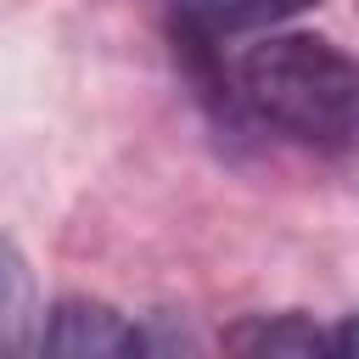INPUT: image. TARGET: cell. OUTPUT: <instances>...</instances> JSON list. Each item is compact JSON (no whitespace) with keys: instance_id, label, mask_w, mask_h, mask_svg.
I'll list each match as a JSON object with an SVG mask.
<instances>
[{"instance_id":"1","label":"cell","mask_w":359,"mask_h":359,"mask_svg":"<svg viewBox=\"0 0 359 359\" xmlns=\"http://www.w3.org/2000/svg\"><path fill=\"white\" fill-rule=\"evenodd\" d=\"M236 84L247 107L320 151L359 146V56L320 34H264L241 50Z\"/></svg>"},{"instance_id":"6","label":"cell","mask_w":359,"mask_h":359,"mask_svg":"<svg viewBox=\"0 0 359 359\" xmlns=\"http://www.w3.org/2000/svg\"><path fill=\"white\" fill-rule=\"evenodd\" d=\"M331 353H342V359H359V314H348V320L331 331Z\"/></svg>"},{"instance_id":"5","label":"cell","mask_w":359,"mask_h":359,"mask_svg":"<svg viewBox=\"0 0 359 359\" xmlns=\"http://www.w3.org/2000/svg\"><path fill=\"white\" fill-rule=\"evenodd\" d=\"M34 342V275L28 258L0 236V359Z\"/></svg>"},{"instance_id":"2","label":"cell","mask_w":359,"mask_h":359,"mask_svg":"<svg viewBox=\"0 0 359 359\" xmlns=\"http://www.w3.org/2000/svg\"><path fill=\"white\" fill-rule=\"evenodd\" d=\"M34 342L45 353H73V359H123V353L146 348V337L112 303H95V297H62L45 314Z\"/></svg>"},{"instance_id":"3","label":"cell","mask_w":359,"mask_h":359,"mask_svg":"<svg viewBox=\"0 0 359 359\" xmlns=\"http://www.w3.org/2000/svg\"><path fill=\"white\" fill-rule=\"evenodd\" d=\"M224 348L252 359H314L331 353V331H320L303 314H247L241 325L224 331Z\"/></svg>"},{"instance_id":"4","label":"cell","mask_w":359,"mask_h":359,"mask_svg":"<svg viewBox=\"0 0 359 359\" xmlns=\"http://www.w3.org/2000/svg\"><path fill=\"white\" fill-rule=\"evenodd\" d=\"M320 0H180V28L196 39H219V34H247V28H269L280 17H297Z\"/></svg>"}]
</instances>
